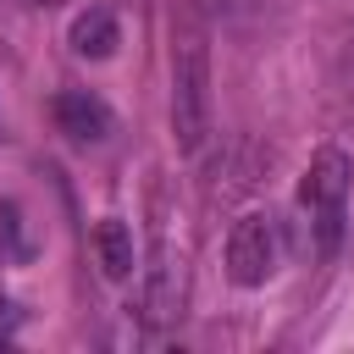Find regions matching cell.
<instances>
[{
    "mask_svg": "<svg viewBox=\"0 0 354 354\" xmlns=\"http://www.w3.org/2000/svg\"><path fill=\"white\" fill-rule=\"evenodd\" d=\"M171 133L183 155H199L210 138V28L199 11L171 17Z\"/></svg>",
    "mask_w": 354,
    "mask_h": 354,
    "instance_id": "6da1fadb",
    "label": "cell"
},
{
    "mask_svg": "<svg viewBox=\"0 0 354 354\" xmlns=\"http://www.w3.org/2000/svg\"><path fill=\"white\" fill-rule=\"evenodd\" d=\"M348 183L354 166L337 144L315 149L304 177H299V227H304V254L310 260H332L348 227Z\"/></svg>",
    "mask_w": 354,
    "mask_h": 354,
    "instance_id": "7a4b0ae2",
    "label": "cell"
},
{
    "mask_svg": "<svg viewBox=\"0 0 354 354\" xmlns=\"http://www.w3.org/2000/svg\"><path fill=\"white\" fill-rule=\"evenodd\" d=\"M282 260V221L271 210H243L227 232V282L232 288H266Z\"/></svg>",
    "mask_w": 354,
    "mask_h": 354,
    "instance_id": "3957f363",
    "label": "cell"
},
{
    "mask_svg": "<svg viewBox=\"0 0 354 354\" xmlns=\"http://www.w3.org/2000/svg\"><path fill=\"white\" fill-rule=\"evenodd\" d=\"M55 127H61L72 144H100V138L111 133V111H105V100L88 94V88H61V94H55Z\"/></svg>",
    "mask_w": 354,
    "mask_h": 354,
    "instance_id": "277c9868",
    "label": "cell"
},
{
    "mask_svg": "<svg viewBox=\"0 0 354 354\" xmlns=\"http://www.w3.org/2000/svg\"><path fill=\"white\" fill-rule=\"evenodd\" d=\"M183 315V266H171V254L160 249L149 277H144V321L149 326H171Z\"/></svg>",
    "mask_w": 354,
    "mask_h": 354,
    "instance_id": "5b68a950",
    "label": "cell"
},
{
    "mask_svg": "<svg viewBox=\"0 0 354 354\" xmlns=\"http://www.w3.org/2000/svg\"><path fill=\"white\" fill-rule=\"evenodd\" d=\"M66 44H72V55H83V61H105V55L122 44V28H116V17H111L105 6H88V11L72 17Z\"/></svg>",
    "mask_w": 354,
    "mask_h": 354,
    "instance_id": "8992f818",
    "label": "cell"
},
{
    "mask_svg": "<svg viewBox=\"0 0 354 354\" xmlns=\"http://www.w3.org/2000/svg\"><path fill=\"white\" fill-rule=\"evenodd\" d=\"M94 254H100V271H105L111 282H127V277H133V266H138L133 227H127L122 216H105V221L94 227Z\"/></svg>",
    "mask_w": 354,
    "mask_h": 354,
    "instance_id": "52a82bcc",
    "label": "cell"
},
{
    "mask_svg": "<svg viewBox=\"0 0 354 354\" xmlns=\"http://www.w3.org/2000/svg\"><path fill=\"white\" fill-rule=\"evenodd\" d=\"M33 6H61V0H33Z\"/></svg>",
    "mask_w": 354,
    "mask_h": 354,
    "instance_id": "ba28073f",
    "label": "cell"
}]
</instances>
